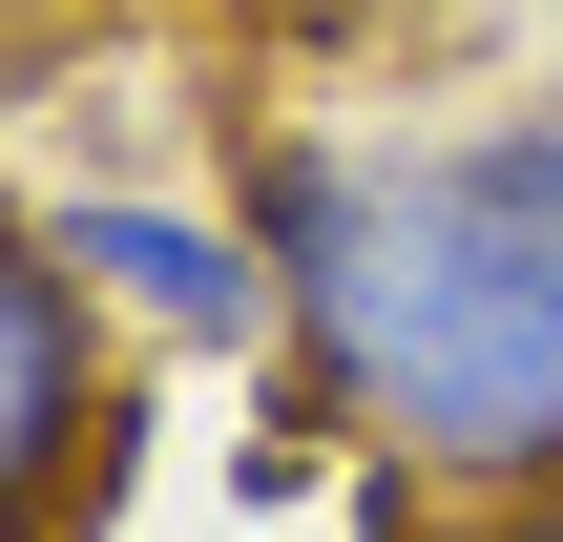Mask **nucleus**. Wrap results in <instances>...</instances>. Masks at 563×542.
<instances>
[{
    "instance_id": "obj_3",
    "label": "nucleus",
    "mask_w": 563,
    "mask_h": 542,
    "mask_svg": "<svg viewBox=\"0 0 563 542\" xmlns=\"http://www.w3.org/2000/svg\"><path fill=\"white\" fill-rule=\"evenodd\" d=\"M42 251L104 292V334H167V355H251L272 334V251L230 209H167V188H63Z\"/></svg>"
},
{
    "instance_id": "obj_5",
    "label": "nucleus",
    "mask_w": 563,
    "mask_h": 542,
    "mask_svg": "<svg viewBox=\"0 0 563 542\" xmlns=\"http://www.w3.org/2000/svg\"><path fill=\"white\" fill-rule=\"evenodd\" d=\"M146 21H292V0H146Z\"/></svg>"
},
{
    "instance_id": "obj_4",
    "label": "nucleus",
    "mask_w": 563,
    "mask_h": 542,
    "mask_svg": "<svg viewBox=\"0 0 563 542\" xmlns=\"http://www.w3.org/2000/svg\"><path fill=\"white\" fill-rule=\"evenodd\" d=\"M460 542H563V501H460Z\"/></svg>"
},
{
    "instance_id": "obj_1",
    "label": "nucleus",
    "mask_w": 563,
    "mask_h": 542,
    "mask_svg": "<svg viewBox=\"0 0 563 542\" xmlns=\"http://www.w3.org/2000/svg\"><path fill=\"white\" fill-rule=\"evenodd\" d=\"M230 230L272 251V355L334 439L439 501H563V84L251 125Z\"/></svg>"
},
{
    "instance_id": "obj_2",
    "label": "nucleus",
    "mask_w": 563,
    "mask_h": 542,
    "mask_svg": "<svg viewBox=\"0 0 563 542\" xmlns=\"http://www.w3.org/2000/svg\"><path fill=\"white\" fill-rule=\"evenodd\" d=\"M104 292L42 251V209H0V542H42L104 460Z\"/></svg>"
},
{
    "instance_id": "obj_6",
    "label": "nucleus",
    "mask_w": 563,
    "mask_h": 542,
    "mask_svg": "<svg viewBox=\"0 0 563 542\" xmlns=\"http://www.w3.org/2000/svg\"><path fill=\"white\" fill-rule=\"evenodd\" d=\"M543 21H563V0H543Z\"/></svg>"
}]
</instances>
